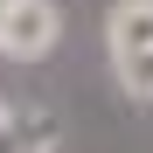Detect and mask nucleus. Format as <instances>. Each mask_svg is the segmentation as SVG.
Segmentation results:
<instances>
[{"mask_svg":"<svg viewBox=\"0 0 153 153\" xmlns=\"http://www.w3.org/2000/svg\"><path fill=\"white\" fill-rule=\"evenodd\" d=\"M56 35H63V14L49 0H0V56L35 63L56 49Z\"/></svg>","mask_w":153,"mask_h":153,"instance_id":"nucleus-1","label":"nucleus"},{"mask_svg":"<svg viewBox=\"0 0 153 153\" xmlns=\"http://www.w3.org/2000/svg\"><path fill=\"white\" fill-rule=\"evenodd\" d=\"M105 35H111V63H118V76H125V70L153 49V0H118L111 21H105Z\"/></svg>","mask_w":153,"mask_h":153,"instance_id":"nucleus-2","label":"nucleus"},{"mask_svg":"<svg viewBox=\"0 0 153 153\" xmlns=\"http://www.w3.org/2000/svg\"><path fill=\"white\" fill-rule=\"evenodd\" d=\"M125 84H132V91H139V97H153V49H146V56H139V63H132V70H125Z\"/></svg>","mask_w":153,"mask_h":153,"instance_id":"nucleus-3","label":"nucleus"}]
</instances>
